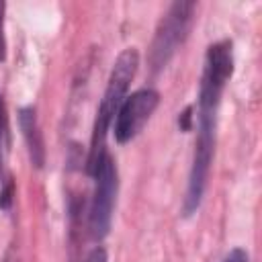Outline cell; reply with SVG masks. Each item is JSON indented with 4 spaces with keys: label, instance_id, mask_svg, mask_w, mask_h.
I'll return each mask as SVG.
<instances>
[{
    "label": "cell",
    "instance_id": "cell-1",
    "mask_svg": "<svg viewBox=\"0 0 262 262\" xmlns=\"http://www.w3.org/2000/svg\"><path fill=\"white\" fill-rule=\"evenodd\" d=\"M233 72V49L231 41L223 39L207 47L203 74L199 84V98H196V139H194V154L188 172L186 194L182 203L184 215H192L205 194L207 178L213 162L215 151V127H217V111L223 96V90Z\"/></svg>",
    "mask_w": 262,
    "mask_h": 262
},
{
    "label": "cell",
    "instance_id": "cell-2",
    "mask_svg": "<svg viewBox=\"0 0 262 262\" xmlns=\"http://www.w3.org/2000/svg\"><path fill=\"white\" fill-rule=\"evenodd\" d=\"M137 66H139L137 49L127 47L117 55L115 66L108 74L106 88H104L100 104L96 108V117H94L92 133H90V147H88V158H86V174H90V176H94L102 156L106 154L104 143H106L108 129L113 127L115 115H117L121 102L125 100V94L129 90L131 80L135 78Z\"/></svg>",
    "mask_w": 262,
    "mask_h": 262
},
{
    "label": "cell",
    "instance_id": "cell-3",
    "mask_svg": "<svg viewBox=\"0 0 262 262\" xmlns=\"http://www.w3.org/2000/svg\"><path fill=\"white\" fill-rule=\"evenodd\" d=\"M194 8V2H174L160 20L149 47V66L154 72L164 68L176 53L178 45L186 39Z\"/></svg>",
    "mask_w": 262,
    "mask_h": 262
},
{
    "label": "cell",
    "instance_id": "cell-4",
    "mask_svg": "<svg viewBox=\"0 0 262 262\" xmlns=\"http://www.w3.org/2000/svg\"><path fill=\"white\" fill-rule=\"evenodd\" d=\"M94 194L88 211V229L94 239H102L113 221V209L117 201V188H119V174H117V164L115 160L104 154L96 172H94Z\"/></svg>",
    "mask_w": 262,
    "mask_h": 262
},
{
    "label": "cell",
    "instance_id": "cell-5",
    "mask_svg": "<svg viewBox=\"0 0 262 262\" xmlns=\"http://www.w3.org/2000/svg\"><path fill=\"white\" fill-rule=\"evenodd\" d=\"M158 104H160V94L154 88H139L133 94L125 96L113 121V133L117 143L131 141L147 123V119L154 115Z\"/></svg>",
    "mask_w": 262,
    "mask_h": 262
},
{
    "label": "cell",
    "instance_id": "cell-6",
    "mask_svg": "<svg viewBox=\"0 0 262 262\" xmlns=\"http://www.w3.org/2000/svg\"><path fill=\"white\" fill-rule=\"evenodd\" d=\"M18 127L23 131L27 149H29V158L33 162L35 168H43L45 164V143H43V135L37 123V113L33 106H23L18 111Z\"/></svg>",
    "mask_w": 262,
    "mask_h": 262
},
{
    "label": "cell",
    "instance_id": "cell-7",
    "mask_svg": "<svg viewBox=\"0 0 262 262\" xmlns=\"http://www.w3.org/2000/svg\"><path fill=\"white\" fill-rule=\"evenodd\" d=\"M10 147V131H8V115H6V104L4 96L0 94V188L6 184H12V178L6 172V156Z\"/></svg>",
    "mask_w": 262,
    "mask_h": 262
},
{
    "label": "cell",
    "instance_id": "cell-8",
    "mask_svg": "<svg viewBox=\"0 0 262 262\" xmlns=\"http://www.w3.org/2000/svg\"><path fill=\"white\" fill-rule=\"evenodd\" d=\"M4 10L6 4L0 2V61L6 59V35H4Z\"/></svg>",
    "mask_w": 262,
    "mask_h": 262
},
{
    "label": "cell",
    "instance_id": "cell-9",
    "mask_svg": "<svg viewBox=\"0 0 262 262\" xmlns=\"http://www.w3.org/2000/svg\"><path fill=\"white\" fill-rule=\"evenodd\" d=\"M84 262H108V258H106V250H104L102 246L92 248V250L88 252V256L84 258Z\"/></svg>",
    "mask_w": 262,
    "mask_h": 262
},
{
    "label": "cell",
    "instance_id": "cell-10",
    "mask_svg": "<svg viewBox=\"0 0 262 262\" xmlns=\"http://www.w3.org/2000/svg\"><path fill=\"white\" fill-rule=\"evenodd\" d=\"M221 262H250V258H248V254L244 252V250H233L225 260H221Z\"/></svg>",
    "mask_w": 262,
    "mask_h": 262
}]
</instances>
